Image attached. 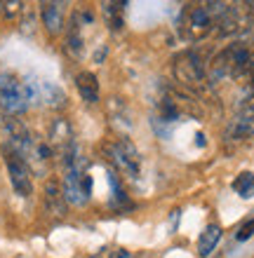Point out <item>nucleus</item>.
<instances>
[{
	"instance_id": "obj_3",
	"label": "nucleus",
	"mask_w": 254,
	"mask_h": 258,
	"mask_svg": "<svg viewBox=\"0 0 254 258\" xmlns=\"http://www.w3.org/2000/svg\"><path fill=\"white\" fill-rule=\"evenodd\" d=\"M214 31V14L210 10V3L202 5H188L179 19V33L188 42L205 40Z\"/></svg>"
},
{
	"instance_id": "obj_5",
	"label": "nucleus",
	"mask_w": 254,
	"mask_h": 258,
	"mask_svg": "<svg viewBox=\"0 0 254 258\" xmlns=\"http://www.w3.org/2000/svg\"><path fill=\"white\" fill-rule=\"evenodd\" d=\"M106 155H109V162L123 176H127L130 181H139V176H141V153L130 139H118V141L109 143Z\"/></svg>"
},
{
	"instance_id": "obj_20",
	"label": "nucleus",
	"mask_w": 254,
	"mask_h": 258,
	"mask_svg": "<svg viewBox=\"0 0 254 258\" xmlns=\"http://www.w3.org/2000/svg\"><path fill=\"white\" fill-rule=\"evenodd\" d=\"M127 256H130V251L123 249V246H101L89 258H127Z\"/></svg>"
},
{
	"instance_id": "obj_22",
	"label": "nucleus",
	"mask_w": 254,
	"mask_h": 258,
	"mask_svg": "<svg viewBox=\"0 0 254 258\" xmlns=\"http://www.w3.org/2000/svg\"><path fill=\"white\" fill-rule=\"evenodd\" d=\"M21 31L24 33H33L35 26H33V14L28 12V10H24V21H21Z\"/></svg>"
},
{
	"instance_id": "obj_13",
	"label": "nucleus",
	"mask_w": 254,
	"mask_h": 258,
	"mask_svg": "<svg viewBox=\"0 0 254 258\" xmlns=\"http://www.w3.org/2000/svg\"><path fill=\"white\" fill-rule=\"evenodd\" d=\"M45 209L57 218H62L66 214V200H64L59 181H47L45 183Z\"/></svg>"
},
{
	"instance_id": "obj_2",
	"label": "nucleus",
	"mask_w": 254,
	"mask_h": 258,
	"mask_svg": "<svg viewBox=\"0 0 254 258\" xmlns=\"http://www.w3.org/2000/svg\"><path fill=\"white\" fill-rule=\"evenodd\" d=\"M62 192L66 204H73V207H85L92 200V176L85 167L83 155L64 167Z\"/></svg>"
},
{
	"instance_id": "obj_17",
	"label": "nucleus",
	"mask_w": 254,
	"mask_h": 258,
	"mask_svg": "<svg viewBox=\"0 0 254 258\" xmlns=\"http://www.w3.org/2000/svg\"><path fill=\"white\" fill-rule=\"evenodd\" d=\"M125 7L127 3H101V12L109 21L111 31H120L125 26Z\"/></svg>"
},
{
	"instance_id": "obj_7",
	"label": "nucleus",
	"mask_w": 254,
	"mask_h": 258,
	"mask_svg": "<svg viewBox=\"0 0 254 258\" xmlns=\"http://www.w3.org/2000/svg\"><path fill=\"white\" fill-rule=\"evenodd\" d=\"M172 71H174L177 82L186 89L200 87L202 80H205V63H202V56L195 49H186V52L174 56L172 59Z\"/></svg>"
},
{
	"instance_id": "obj_19",
	"label": "nucleus",
	"mask_w": 254,
	"mask_h": 258,
	"mask_svg": "<svg viewBox=\"0 0 254 258\" xmlns=\"http://www.w3.org/2000/svg\"><path fill=\"white\" fill-rule=\"evenodd\" d=\"M26 5L21 3V0H12V3H0V14L5 17V19H14V17H19L24 14Z\"/></svg>"
},
{
	"instance_id": "obj_10",
	"label": "nucleus",
	"mask_w": 254,
	"mask_h": 258,
	"mask_svg": "<svg viewBox=\"0 0 254 258\" xmlns=\"http://www.w3.org/2000/svg\"><path fill=\"white\" fill-rule=\"evenodd\" d=\"M151 120L153 122L170 124V127H174V122L181 120V103H179L174 92H167V94H163L158 101H156V110H153Z\"/></svg>"
},
{
	"instance_id": "obj_24",
	"label": "nucleus",
	"mask_w": 254,
	"mask_h": 258,
	"mask_svg": "<svg viewBox=\"0 0 254 258\" xmlns=\"http://www.w3.org/2000/svg\"><path fill=\"white\" fill-rule=\"evenodd\" d=\"M195 143H198V146H205V136H202V134H195Z\"/></svg>"
},
{
	"instance_id": "obj_11",
	"label": "nucleus",
	"mask_w": 254,
	"mask_h": 258,
	"mask_svg": "<svg viewBox=\"0 0 254 258\" xmlns=\"http://www.w3.org/2000/svg\"><path fill=\"white\" fill-rule=\"evenodd\" d=\"M40 19L49 35H59L64 31V3H40Z\"/></svg>"
},
{
	"instance_id": "obj_4",
	"label": "nucleus",
	"mask_w": 254,
	"mask_h": 258,
	"mask_svg": "<svg viewBox=\"0 0 254 258\" xmlns=\"http://www.w3.org/2000/svg\"><path fill=\"white\" fill-rule=\"evenodd\" d=\"M254 26V3H226V10L221 12L214 28L221 38L247 33Z\"/></svg>"
},
{
	"instance_id": "obj_1",
	"label": "nucleus",
	"mask_w": 254,
	"mask_h": 258,
	"mask_svg": "<svg viewBox=\"0 0 254 258\" xmlns=\"http://www.w3.org/2000/svg\"><path fill=\"white\" fill-rule=\"evenodd\" d=\"M212 82L219 80H245L252 78V49L249 42H233L214 56L212 68H210Z\"/></svg>"
},
{
	"instance_id": "obj_18",
	"label": "nucleus",
	"mask_w": 254,
	"mask_h": 258,
	"mask_svg": "<svg viewBox=\"0 0 254 258\" xmlns=\"http://www.w3.org/2000/svg\"><path fill=\"white\" fill-rule=\"evenodd\" d=\"M231 188H233L242 200H249V197L254 195V171H242V174H238V176L233 178Z\"/></svg>"
},
{
	"instance_id": "obj_8",
	"label": "nucleus",
	"mask_w": 254,
	"mask_h": 258,
	"mask_svg": "<svg viewBox=\"0 0 254 258\" xmlns=\"http://www.w3.org/2000/svg\"><path fill=\"white\" fill-rule=\"evenodd\" d=\"M3 155H5V167L14 192L19 197H28L33 192V171H31V167L10 148H3Z\"/></svg>"
},
{
	"instance_id": "obj_16",
	"label": "nucleus",
	"mask_w": 254,
	"mask_h": 258,
	"mask_svg": "<svg viewBox=\"0 0 254 258\" xmlns=\"http://www.w3.org/2000/svg\"><path fill=\"white\" fill-rule=\"evenodd\" d=\"M219 239H221V225L219 223H210L205 230L200 232V237H198V246H195V249H198V256L207 258L214 249H217Z\"/></svg>"
},
{
	"instance_id": "obj_12",
	"label": "nucleus",
	"mask_w": 254,
	"mask_h": 258,
	"mask_svg": "<svg viewBox=\"0 0 254 258\" xmlns=\"http://www.w3.org/2000/svg\"><path fill=\"white\" fill-rule=\"evenodd\" d=\"M76 89L85 103H89V106L99 103V80H96L94 73L80 71V73L76 75Z\"/></svg>"
},
{
	"instance_id": "obj_23",
	"label": "nucleus",
	"mask_w": 254,
	"mask_h": 258,
	"mask_svg": "<svg viewBox=\"0 0 254 258\" xmlns=\"http://www.w3.org/2000/svg\"><path fill=\"white\" fill-rule=\"evenodd\" d=\"M106 54H109V49H106V45H104L101 49H96V54H94V61H96V63H101V61H104V56H106Z\"/></svg>"
},
{
	"instance_id": "obj_15",
	"label": "nucleus",
	"mask_w": 254,
	"mask_h": 258,
	"mask_svg": "<svg viewBox=\"0 0 254 258\" xmlns=\"http://www.w3.org/2000/svg\"><path fill=\"white\" fill-rule=\"evenodd\" d=\"M109 183H111V202H109L111 209H116V211L134 209V204L130 202V197H127L125 188L120 185V178H118L116 171H109Z\"/></svg>"
},
{
	"instance_id": "obj_21",
	"label": "nucleus",
	"mask_w": 254,
	"mask_h": 258,
	"mask_svg": "<svg viewBox=\"0 0 254 258\" xmlns=\"http://www.w3.org/2000/svg\"><path fill=\"white\" fill-rule=\"evenodd\" d=\"M254 237V218H247L242 221L240 228L235 230V242H247V239Z\"/></svg>"
},
{
	"instance_id": "obj_14",
	"label": "nucleus",
	"mask_w": 254,
	"mask_h": 258,
	"mask_svg": "<svg viewBox=\"0 0 254 258\" xmlns=\"http://www.w3.org/2000/svg\"><path fill=\"white\" fill-rule=\"evenodd\" d=\"M249 136H254V117L238 115L235 113V117L226 127V139H231V141H245Z\"/></svg>"
},
{
	"instance_id": "obj_9",
	"label": "nucleus",
	"mask_w": 254,
	"mask_h": 258,
	"mask_svg": "<svg viewBox=\"0 0 254 258\" xmlns=\"http://www.w3.org/2000/svg\"><path fill=\"white\" fill-rule=\"evenodd\" d=\"M47 139H49V148H52L55 155H59V160L78 146L76 139H73V127H71V122L66 117H55L52 120Z\"/></svg>"
},
{
	"instance_id": "obj_6",
	"label": "nucleus",
	"mask_w": 254,
	"mask_h": 258,
	"mask_svg": "<svg viewBox=\"0 0 254 258\" xmlns=\"http://www.w3.org/2000/svg\"><path fill=\"white\" fill-rule=\"evenodd\" d=\"M31 106L24 87V80H19L14 73H0V108L7 117L24 115Z\"/></svg>"
}]
</instances>
